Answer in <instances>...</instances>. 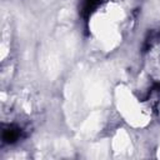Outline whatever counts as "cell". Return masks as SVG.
Segmentation results:
<instances>
[{"mask_svg": "<svg viewBox=\"0 0 160 160\" xmlns=\"http://www.w3.org/2000/svg\"><path fill=\"white\" fill-rule=\"evenodd\" d=\"M16 138H18V132L14 131V130H10V129H9V130H6V131L4 132V140L8 141V142L14 141Z\"/></svg>", "mask_w": 160, "mask_h": 160, "instance_id": "1", "label": "cell"}]
</instances>
